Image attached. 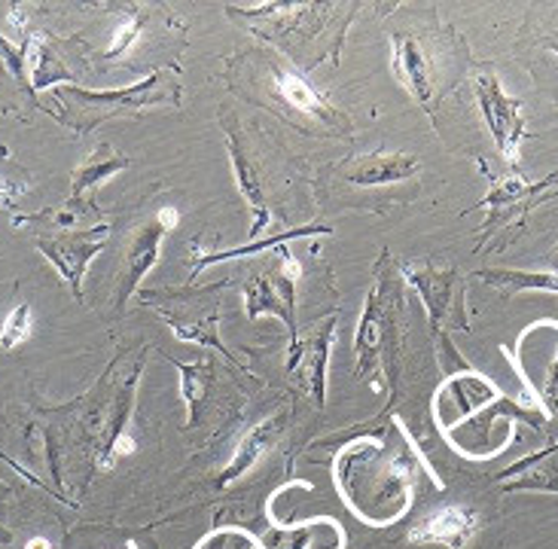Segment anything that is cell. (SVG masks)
Segmentation results:
<instances>
[{
    "label": "cell",
    "mask_w": 558,
    "mask_h": 549,
    "mask_svg": "<svg viewBox=\"0 0 558 549\" xmlns=\"http://www.w3.org/2000/svg\"><path fill=\"white\" fill-rule=\"evenodd\" d=\"M376 425L361 427L348 437L332 464V483L363 525L388 528L412 507L418 446L407 437L403 449H393L385 442V422Z\"/></svg>",
    "instance_id": "1"
},
{
    "label": "cell",
    "mask_w": 558,
    "mask_h": 549,
    "mask_svg": "<svg viewBox=\"0 0 558 549\" xmlns=\"http://www.w3.org/2000/svg\"><path fill=\"white\" fill-rule=\"evenodd\" d=\"M229 89L242 95L251 105L272 110L287 125L305 135L330 132L336 137H351L354 122L339 107H332L320 91L308 83L293 61H287L269 49H247L227 61Z\"/></svg>",
    "instance_id": "2"
},
{
    "label": "cell",
    "mask_w": 558,
    "mask_h": 549,
    "mask_svg": "<svg viewBox=\"0 0 558 549\" xmlns=\"http://www.w3.org/2000/svg\"><path fill=\"white\" fill-rule=\"evenodd\" d=\"M391 68L400 86L437 125L442 98L473 74V59L454 25L424 15L391 30Z\"/></svg>",
    "instance_id": "3"
},
{
    "label": "cell",
    "mask_w": 558,
    "mask_h": 549,
    "mask_svg": "<svg viewBox=\"0 0 558 549\" xmlns=\"http://www.w3.org/2000/svg\"><path fill=\"white\" fill-rule=\"evenodd\" d=\"M52 101L61 107L59 120L74 129L80 135L95 132L101 122L117 120V117H137L153 107H183V80L181 64L159 68L147 80L122 86V89H83V86H56Z\"/></svg>",
    "instance_id": "4"
},
{
    "label": "cell",
    "mask_w": 558,
    "mask_h": 549,
    "mask_svg": "<svg viewBox=\"0 0 558 549\" xmlns=\"http://www.w3.org/2000/svg\"><path fill=\"white\" fill-rule=\"evenodd\" d=\"M485 174L492 186H488V196L476 202V208L485 211V223L480 227V239H476V254H500L525 235L531 211L544 205L546 198L558 196V174H549L544 181H525L519 174L495 178L488 168Z\"/></svg>",
    "instance_id": "5"
},
{
    "label": "cell",
    "mask_w": 558,
    "mask_h": 549,
    "mask_svg": "<svg viewBox=\"0 0 558 549\" xmlns=\"http://www.w3.org/2000/svg\"><path fill=\"white\" fill-rule=\"evenodd\" d=\"M403 293L400 284L388 274V254H381V263L376 266V281L373 290L366 293L361 324L354 333V369L361 381H376L381 373V364L393 357L403 339H400V312Z\"/></svg>",
    "instance_id": "6"
},
{
    "label": "cell",
    "mask_w": 558,
    "mask_h": 549,
    "mask_svg": "<svg viewBox=\"0 0 558 549\" xmlns=\"http://www.w3.org/2000/svg\"><path fill=\"white\" fill-rule=\"evenodd\" d=\"M266 263L244 274V312L247 318L257 320L263 315H272L287 327L290 349L293 354L300 345V327H296V288H300V263L293 259L290 247L281 244L278 251L266 254Z\"/></svg>",
    "instance_id": "7"
},
{
    "label": "cell",
    "mask_w": 558,
    "mask_h": 549,
    "mask_svg": "<svg viewBox=\"0 0 558 549\" xmlns=\"http://www.w3.org/2000/svg\"><path fill=\"white\" fill-rule=\"evenodd\" d=\"M400 278L409 288L418 290L424 312H427V324L434 330V342L439 339H452L454 330L468 333L470 320L468 308H464V293H468V281L461 278L458 269H446V266H434V263H418L409 259L400 263Z\"/></svg>",
    "instance_id": "8"
},
{
    "label": "cell",
    "mask_w": 558,
    "mask_h": 549,
    "mask_svg": "<svg viewBox=\"0 0 558 549\" xmlns=\"http://www.w3.org/2000/svg\"><path fill=\"white\" fill-rule=\"evenodd\" d=\"M211 290H208V293H211ZM208 293L166 290V293H147V303H159L153 305V312L166 320L178 339L193 342L198 349L217 351V354H223L232 366L247 369V364H244L242 357L223 345V339H220V308L214 303H208Z\"/></svg>",
    "instance_id": "9"
},
{
    "label": "cell",
    "mask_w": 558,
    "mask_h": 549,
    "mask_svg": "<svg viewBox=\"0 0 558 549\" xmlns=\"http://www.w3.org/2000/svg\"><path fill=\"white\" fill-rule=\"evenodd\" d=\"M220 125H223V135H227L229 159H232V171H235V183H239V193L244 202L251 205L254 211V223H251V242H257L266 235V227L272 223V208H269V171L263 162V152L257 150L254 137L247 135L242 129V122L229 113H220Z\"/></svg>",
    "instance_id": "10"
},
{
    "label": "cell",
    "mask_w": 558,
    "mask_h": 549,
    "mask_svg": "<svg viewBox=\"0 0 558 549\" xmlns=\"http://www.w3.org/2000/svg\"><path fill=\"white\" fill-rule=\"evenodd\" d=\"M473 95H476V105L483 110V120L488 125V132L495 137V147L498 152L510 162L519 166L522 159V137H525V105L519 98H510L504 91L500 76L495 74L492 64L476 68L473 74Z\"/></svg>",
    "instance_id": "11"
},
{
    "label": "cell",
    "mask_w": 558,
    "mask_h": 549,
    "mask_svg": "<svg viewBox=\"0 0 558 549\" xmlns=\"http://www.w3.org/2000/svg\"><path fill=\"white\" fill-rule=\"evenodd\" d=\"M181 223V213L174 208H156L153 213H147L129 235V244L122 251V266L120 274H117V296H113V305L117 312H125L129 300L135 296L141 281L147 278L156 259H159V251H162V242L171 229Z\"/></svg>",
    "instance_id": "12"
},
{
    "label": "cell",
    "mask_w": 558,
    "mask_h": 549,
    "mask_svg": "<svg viewBox=\"0 0 558 549\" xmlns=\"http://www.w3.org/2000/svg\"><path fill=\"white\" fill-rule=\"evenodd\" d=\"M513 364L525 391L537 396L541 410L546 415L558 412V324L544 320L534 324L529 333H522Z\"/></svg>",
    "instance_id": "13"
},
{
    "label": "cell",
    "mask_w": 558,
    "mask_h": 549,
    "mask_svg": "<svg viewBox=\"0 0 558 549\" xmlns=\"http://www.w3.org/2000/svg\"><path fill=\"white\" fill-rule=\"evenodd\" d=\"M500 396L504 394L495 381L473 373V369H461V373L446 376V381L439 385L430 412H434V422H437L439 430L449 434L458 425H464L468 418L488 410L492 403H498Z\"/></svg>",
    "instance_id": "14"
},
{
    "label": "cell",
    "mask_w": 558,
    "mask_h": 549,
    "mask_svg": "<svg viewBox=\"0 0 558 549\" xmlns=\"http://www.w3.org/2000/svg\"><path fill=\"white\" fill-rule=\"evenodd\" d=\"M336 324L339 315L332 312L327 318L312 324L305 335L300 333V345L293 354H287V373H293L300 388L312 396L317 410L327 406V376H330L332 339H336Z\"/></svg>",
    "instance_id": "15"
},
{
    "label": "cell",
    "mask_w": 558,
    "mask_h": 549,
    "mask_svg": "<svg viewBox=\"0 0 558 549\" xmlns=\"http://www.w3.org/2000/svg\"><path fill=\"white\" fill-rule=\"evenodd\" d=\"M107 242H110V227H95L89 232L68 229V232H59V235H37L34 247L59 269V274L74 293V300H83L86 269H89L92 259L105 251Z\"/></svg>",
    "instance_id": "16"
},
{
    "label": "cell",
    "mask_w": 558,
    "mask_h": 549,
    "mask_svg": "<svg viewBox=\"0 0 558 549\" xmlns=\"http://www.w3.org/2000/svg\"><path fill=\"white\" fill-rule=\"evenodd\" d=\"M332 174L348 186L357 190H376V186H397V183L415 181L422 174V162L412 152L400 150H373L351 156L332 168Z\"/></svg>",
    "instance_id": "17"
},
{
    "label": "cell",
    "mask_w": 558,
    "mask_h": 549,
    "mask_svg": "<svg viewBox=\"0 0 558 549\" xmlns=\"http://www.w3.org/2000/svg\"><path fill=\"white\" fill-rule=\"evenodd\" d=\"M144 361H147V357L141 354L135 373L125 376V381L120 385V391L110 400L105 427H101V440H98V471H110V467L117 464V457L135 452V440L129 437V425H132V415H135L137 385H141Z\"/></svg>",
    "instance_id": "18"
},
{
    "label": "cell",
    "mask_w": 558,
    "mask_h": 549,
    "mask_svg": "<svg viewBox=\"0 0 558 549\" xmlns=\"http://www.w3.org/2000/svg\"><path fill=\"white\" fill-rule=\"evenodd\" d=\"M480 534V513L470 510L464 503L442 507L434 516H427L409 532L412 547H442V549H464Z\"/></svg>",
    "instance_id": "19"
},
{
    "label": "cell",
    "mask_w": 558,
    "mask_h": 549,
    "mask_svg": "<svg viewBox=\"0 0 558 549\" xmlns=\"http://www.w3.org/2000/svg\"><path fill=\"white\" fill-rule=\"evenodd\" d=\"M287 422H290V410L272 412L269 418H263L257 425L251 427L247 434H244L239 446L232 449V457L227 461V467L220 471V479H217V486L227 488L232 483H239L242 476L257 467L259 461L266 457V452L272 449L275 442L281 440V434H284Z\"/></svg>",
    "instance_id": "20"
},
{
    "label": "cell",
    "mask_w": 558,
    "mask_h": 549,
    "mask_svg": "<svg viewBox=\"0 0 558 549\" xmlns=\"http://www.w3.org/2000/svg\"><path fill=\"white\" fill-rule=\"evenodd\" d=\"M129 168V159L117 152L110 144H101V147H95V150L86 156V162L83 166L74 168V174H71V198L64 202L71 211H80V208H89L95 211V193H98V186L105 181H110L113 174H120Z\"/></svg>",
    "instance_id": "21"
},
{
    "label": "cell",
    "mask_w": 558,
    "mask_h": 549,
    "mask_svg": "<svg viewBox=\"0 0 558 549\" xmlns=\"http://www.w3.org/2000/svg\"><path fill=\"white\" fill-rule=\"evenodd\" d=\"M348 537L336 518L317 516L293 522L287 528H275L263 547L266 549H345Z\"/></svg>",
    "instance_id": "22"
},
{
    "label": "cell",
    "mask_w": 558,
    "mask_h": 549,
    "mask_svg": "<svg viewBox=\"0 0 558 549\" xmlns=\"http://www.w3.org/2000/svg\"><path fill=\"white\" fill-rule=\"evenodd\" d=\"M324 232H332L330 227H300L290 229V232H275L269 239H257V242H247L242 247H229V251H217V254H202L196 244H193V274L190 281H196L198 274L205 272L214 263H223V259H239V257H266L278 251L281 244L293 242V239H305V235H324Z\"/></svg>",
    "instance_id": "23"
},
{
    "label": "cell",
    "mask_w": 558,
    "mask_h": 549,
    "mask_svg": "<svg viewBox=\"0 0 558 549\" xmlns=\"http://www.w3.org/2000/svg\"><path fill=\"white\" fill-rule=\"evenodd\" d=\"M22 49H25V61H28L31 89H49V86L56 89V83L68 86L74 80L56 56V49L49 44V34H28Z\"/></svg>",
    "instance_id": "24"
},
{
    "label": "cell",
    "mask_w": 558,
    "mask_h": 549,
    "mask_svg": "<svg viewBox=\"0 0 558 549\" xmlns=\"http://www.w3.org/2000/svg\"><path fill=\"white\" fill-rule=\"evenodd\" d=\"M171 366L181 373V394L186 403V427H196L202 418V406L208 400V388L214 379V361L211 357H198L193 364H183L178 357H168Z\"/></svg>",
    "instance_id": "25"
},
{
    "label": "cell",
    "mask_w": 558,
    "mask_h": 549,
    "mask_svg": "<svg viewBox=\"0 0 558 549\" xmlns=\"http://www.w3.org/2000/svg\"><path fill=\"white\" fill-rule=\"evenodd\" d=\"M558 259V257H556ZM480 281L492 284V288H504L507 296L515 290H549L558 293V263L553 272H519V269H480L476 272Z\"/></svg>",
    "instance_id": "26"
},
{
    "label": "cell",
    "mask_w": 558,
    "mask_h": 549,
    "mask_svg": "<svg viewBox=\"0 0 558 549\" xmlns=\"http://www.w3.org/2000/svg\"><path fill=\"white\" fill-rule=\"evenodd\" d=\"M147 19H150V13H144V10L122 15L120 28L113 30V37H110V44H107V49L101 52V59L117 61L122 59V56H129V49L141 40V34L147 28Z\"/></svg>",
    "instance_id": "27"
},
{
    "label": "cell",
    "mask_w": 558,
    "mask_h": 549,
    "mask_svg": "<svg viewBox=\"0 0 558 549\" xmlns=\"http://www.w3.org/2000/svg\"><path fill=\"white\" fill-rule=\"evenodd\" d=\"M34 333V318H31L28 305H15L0 327V349H19L22 342H28Z\"/></svg>",
    "instance_id": "28"
},
{
    "label": "cell",
    "mask_w": 558,
    "mask_h": 549,
    "mask_svg": "<svg viewBox=\"0 0 558 549\" xmlns=\"http://www.w3.org/2000/svg\"><path fill=\"white\" fill-rule=\"evenodd\" d=\"M196 549H266L263 540H257L251 532L244 528H217L208 537L198 540Z\"/></svg>",
    "instance_id": "29"
},
{
    "label": "cell",
    "mask_w": 558,
    "mask_h": 549,
    "mask_svg": "<svg viewBox=\"0 0 558 549\" xmlns=\"http://www.w3.org/2000/svg\"><path fill=\"white\" fill-rule=\"evenodd\" d=\"M534 44H541L549 52H556L558 56V7L553 10H546V15L537 22V37H534Z\"/></svg>",
    "instance_id": "30"
},
{
    "label": "cell",
    "mask_w": 558,
    "mask_h": 549,
    "mask_svg": "<svg viewBox=\"0 0 558 549\" xmlns=\"http://www.w3.org/2000/svg\"><path fill=\"white\" fill-rule=\"evenodd\" d=\"M125 549H159V544L153 540L150 534H141V537H135V540H132Z\"/></svg>",
    "instance_id": "31"
},
{
    "label": "cell",
    "mask_w": 558,
    "mask_h": 549,
    "mask_svg": "<svg viewBox=\"0 0 558 549\" xmlns=\"http://www.w3.org/2000/svg\"><path fill=\"white\" fill-rule=\"evenodd\" d=\"M10 198H13V186H10L7 181H0V205H3V202H10Z\"/></svg>",
    "instance_id": "32"
},
{
    "label": "cell",
    "mask_w": 558,
    "mask_h": 549,
    "mask_svg": "<svg viewBox=\"0 0 558 549\" xmlns=\"http://www.w3.org/2000/svg\"><path fill=\"white\" fill-rule=\"evenodd\" d=\"M25 549H49V540H44V537H34V540H28V547Z\"/></svg>",
    "instance_id": "33"
},
{
    "label": "cell",
    "mask_w": 558,
    "mask_h": 549,
    "mask_svg": "<svg viewBox=\"0 0 558 549\" xmlns=\"http://www.w3.org/2000/svg\"><path fill=\"white\" fill-rule=\"evenodd\" d=\"M0 544H13V534L7 532L3 525H0Z\"/></svg>",
    "instance_id": "34"
}]
</instances>
